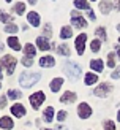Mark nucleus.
<instances>
[{"label": "nucleus", "instance_id": "obj_21", "mask_svg": "<svg viewBox=\"0 0 120 130\" xmlns=\"http://www.w3.org/2000/svg\"><path fill=\"white\" fill-rule=\"evenodd\" d=\"M97 81H98L97 75H93V73H87V75H85V84H87V86H90V84H95Z\"/></svg>", "mask_w": 120, "mask_h": 130}, {"label": "nucleus", "instance_id": "obj_18", "mask_svg": "<svg viewBox=\"0 0 120 130\" xmlns=\"http://www.w3.org/2000/svg\"><path fill=\"white\" fill-rule=\"evenodd\" d=\"M0 127L2 128H6V130H10V128H13V121H11V118H2L0 119Z\"/></svg>", "mask_w": 120, "mask_h": 130}, {"label": "nucleus", "instance_id": "obj_12", "mask_svg": "<svg viewBox=\"0 0 120 130\" xmlns=\"http://www.w3.org/2000/svg\"><path fill=\"white\" fill-rule=\"evenodd\" d=\"M11 113L16 116V118H22V116L25 114V108L22 105H19V103H16V105L11 106Z\"/></svg>", "mask_w": 120, "mask_h": 130}, {"label": "nucleus", "instance_id": "obj_37", "mask_svg": "<svg viewBox=\"0 0 120 130\" xmlns=\"http://www.w3.org/2000/svg\"><path fill=\"white\" fill-rule=\"evenodd\" d=\"M118 76H120V75L117 73V71H114V73H112V78H114V79H118Z\"/></svg>", "mask_w": 120, "mask_h": 130}, {"label": "nucleus", "instance_id": "obj_24", "mask_svg": "<svg viewBox=\"0 0 120 130\" xmlns=\"http://www.w3.org/2000/svg\"><path fill=\"white\" fill-rule=\"evenodd\" d=\"M0 21L2 22H13V16L6 14V13H3L2 10H0Z\"/></svg>", "mask_w": 120, "mask_h": 130}, {"label": "nucleus", "instance_id": "obj_13", "mask_svg": "<svg viewBox=\"0 0 120 130\" xmlns=\"http://www.w3.org/2000/svg\"><path fill=\"white\" fill-rule=\"evenodd\" d=\"M78 97H76V94L74 92H65L62 97H60V102L62 103H73Z\"/></svg>", "mask_w": 120, "mask_h": 130}, {"label": "nucleus", "instance_id": "obj_45", "mask_svg": "<svg viewBox=\"0 0 120 130\" xmlns=\"http://www.w3.org/2000/svg\"><path fill=\"white\" fill-rule=\"evenodd\" d=\"M0 87H2V84H0Z\"/></svg>", "mask_w": 120, "mask_h": 130}, {"label": "nucleus", "instance_id": "obj_20", "mask_svg": "<svg viewBox=\"0 0 120 130\" xmlns=\"http://www.w3.org/2000/svg\"><path fill=\"white\" fill-rule=\"evenodd\" d=\"M112 6H114V3H111V2H101V3H100L101 13H104V14H107V13L112 10Z\"/></svg>", "mask_w": 120, "mask_h": 130}, {"label": "nucleus", "instance_id": "obj_29", "mask_svg": "<svg viewBox=\"0 0 120 130\" xmlns=\"http://www.w3.org/2000/svg\"><path fill=\"white\" fill-rule=\"evenodd\" d=\"M107 67H111V68L115 67V57H114V53H109V56H107Z\"/></svg>", "mask_w": 120, "mask_h": 130}, {"label": "nucleus", "instance_id": "obj_22", "mask_svg": "<svg viewBox=\"0 0 120 130\" xmlns=\"http://www.w3.org/2000/svg\"><path fill=\"white\" fill-rule=\"evenodd\" d=\"M73 34H71V29L69 27H62V30H60V37L65 40V38H69Z\"/></svg>", "mask_w": 120, "mask_h": 130}, {"label": "nucleus", "instance_id": "obj_1", "mask_svg": "<svg viewBox=\"0 0 120 130\" xmlns=\"http://www.w3.org/2000/svg\"><path fill=\"white\" fill-rule=\"evenodd\" d=\"M40 81V73H22L19 78V83L24 89H29Z\"/></svg>", "mask_w": 120, "mask_h": 130}, {"label": "nucleus", "instance_id": "obj_31", "mask_svg": "<svg viewBox=\"0 0 120 130\" xmlns=\"http://www.w3.org/2000/svg\"><path fill=\"white\" fill-rule=\"evenodd\" d=\"M104 128L106 130H115V124H114L112 121H106L104 122Z\"/></svg>", "mask_w": 120, "mask_h": 130}, {"label": "nucleus", "instance_id": "obj_5", "mask_svg": "<svg viewBox=\"0 0 120 130\" xmlns=\"http://www.w3.org/2000/svg\"><path fill=\"white\" fill-rule=\"evenodd\" d=\"M78 114H79L81 119L90 118V114H92V108H90V105H87V103H81V105L78 106Z\"/></svg>", "mask_w": 120, "mask_h": 130}, {"label": "nucleus", "instance_id": "obj_42", "mask_svg": "<svg viewBox=\"0 0 120 130\" xmlns=\"http://www.w3.org/2000/svg\"><path fill=\"white\" fill-rule=\"evenodd\" d=\"M0 49H3V44L2 43H0Z\"/></svg>", "mask_w": 120, "mask_h": 130}, {"label": "nucleus", "instance_id": "obj_33", "mask_svg": "<svg viewBox=\"0 0 120 130\" xmlns=\"http://www.w3.org/2000/svg\"><path fill=\"white\" fill-rule=\"evenodd\" d=\"M32 63H33V62H32L30 57H24V59H22V65H25V67H32Z\"/></svg>", "mask_w": 120, "mask_h": 130}, {"label": "nucleus", "instance_id": "obj_35", "mask_svg": "<svg viewBox=\"0 0 120 130\" xmlns=\"http://www.w3.org/2000/svg\"><path fill=\"white\" fill-rule=\"evenodd\" d=\"M5 106H6V99L2 97V99H0V108H5Z\"/></svg>", "mask_w": 120, "mask_h": 130}, {"label": "nucleus", "instance_id": "obj_8", "mask_svg": "<svg viewBox=\"0 0 120 130\" xmlns=\"http://www.w3.org/2000/svg\"><path fill=\"white\" fill-rule=\"evenodd\" d=\"M111 84H107V83H103L101 86H98L97 89H95V95H98V97H106L107 94L111 92Z\"/></svg>", "mask_w": 120, "mask_h": 130}, {"label": "nucleus", "instance_id": "obj_15", "mask_svg": "<svg viewBox=\"0 0 120 130\" xmlns=\"http://www.w3.org/2000/svg\"><path fill=\"white\" fill-rule=\"evenodd\" d=\"M35 53H36V49H35L33 44L27 43V44L24 46V54H25V57H30V59H32V57L35 56Z\"/></svg>", "mask_w": 120, "mask_h": 130}, {"label": "nucleus", "instance_id": "obj_19", "mask_svg": "<svg viewBox=\"0 0 120 130\" xmlns=\"http://www.w3.org/2000/svg\"><path fill=\"white\" fill-rule=\"evenodd\" d=\"M52 119H54V108L47 106L46 109H44V121H46V122H52Z\"/></svg>", "mask_w": 120, "mask_h": 130}, {"label": "nucleus", "instance_id": "obj_43", "mask_svg": "<svg viewBox=\"0 0 120 130\" xmlns=\"http://www.w3.org/2000/svg\"><path fill=\"white\" fill-rule=\"evenodd\" d=\"M117 29H118V30H120V24H118V25H117Z\"/></svg>", "mask_w": 120, "mask_h": 130}, {"label": "nucleus", "instance_id": "obj_25", "mask_svg": "<svg viewBox=\"0 0 120 130\" xmlns=\"http://www.w3.org/2000/svg\"><path fill=\"white\" fill-rule=\"evenodd\" d=\"M57 51H59V54H62V56H69V49H68L66 44H60V46L57 48Z\"/></svg>", "mask_w": 120, "mask_h": 130}, {"label": "nucleus", "instance_id": "obj_39", "mask_svg": "<svg viewBox=\"0 0 120 130\" xmlns=\"http://www.w3.org/2000/svg\"><path fill=\"white\" fill-rule=\"evenodd\" d=\"M117 48V54H118V59H120V46H115Z\"/></svg>", "mask_w": 120, "mask_h": 130}, {"label": "nucleus", "instance_id": "obj_40", "mask_svg": "<svg viewBox=\"0 0 120 130\" xmlns=\"http://www.w3.org/2000/svg\"><path fill=\"white\" fill-rule=\"evenodd\" d=\"M117 121L120 122V111H118V116H117Z\"/></svg>", "mask_w": 120, "mask_h": 130}, {"label": "nucleus", "instance_id": "obj_44", "mask_svg": "<svg viewBox=\"0 0 120 130\" xmlns=\"http://www.w3.org/2000/svg\"><path fill=\"white\" fill-rule=\"evenodd\" d=\"M43 130H49V128H43Z\"/></svg>", "mask_w": 120, "mask_h": 130}, {"label": "nucleus", "instance_id": "obj_14", "mask_svg": "<svg viewBox=\"0 0 120 130\" xmlns=\"http://www.w3.org/2000/svg\"><path fill=\"white\" fill-rule=\"evenodd\" d=\"M62 84H63V79H62V78H55V79L51 81L49 87H51V90H52V92H57V90L62 87Z\"/></svg>", "mask_w": 120, "mask_h": 130}, {"label": "nucleus", "instance_id": "obj_36", "mask_svg": "<svg viewBox=\"0 0 120 130\" xmlns=\"http://www.w3.org/2000/svg\"><path fill=\"white\" fill-rule=\"evenodd\" d=\"M87 14H88V18H90V19H95V14H93V10L92 8L87 11Z\"/></svg>", "mask_w": 120, "mask_h": 130}, {"label": "nucleus", "instance_id": "obj_2", "mask_svg": "<svg viewBox=\"0 0 120 130\" xmlns=\"http://www.w3.org/2000/svg\"><path fill=\"white\" fill-rule=\"evenodd\" d=\"M65 73L71 81H76V79H79V76H81V67L78 63L69 60V62L65 63Z\"/></svg>", "mask_w": 120, "mask_h": 130}, {"label": "nucleus", "instance_id": "obj_6", "mask_svg": "<svg viewBox=\"0 0 120 130\" xmlns=\"http://www.w3.org/2000/svg\"><path fill=\"white\" fill-rule=\"evenodd\" d=\"M71 22H73L74 27H78V29H84L85 25H87L85 19L82 18V16H79L76 11H73V13H71Z\"/></svg>", "mask_w": 120, "mask_h": 130}, {"label": "nucleus", "instance_id": "obj_26", "mask_svg": "<svg viewBox=\"0 0 120 130\" xmlns=\"http://www.w3.org/2000/svg\"><path fill=\"white\" fill-rule=\"evenodd\" d=\"M5 32H6V34H16V32H17V25H16V24H8V25H5Z\"/></svg>", "mask_w": 120, "mask_h": 130}, {"label": "nucleus", "instance_id": "obj_41", "mask_svg": "<svg viewBox=\"0 0 120 130\" xmlns=\"http://www.w3.org/2000/svg\"><path fill=\"white\" fill-rule=\"evenodd\" d=\"M117 8H118V10H120V2H117Z\"/></svg>", "mask_w": 120, "mask_h": 130}, {"label": "nucleus", "instance_id": "obj_46", "mask_svg": "<svg viewBox=\"0 0 120 130\" xmlns=\"http://www.w3.org/2000/svg\"><path fill=\"white\" fill-rule=\"evenodd\" d=\"M118 41H120V38H118Z\"/></svg>", "mask_w": 120, "mask_h": 130}, {"label": "nucleus", "instance_id": "obj_4", "mask_svg": "<svg viewBox=\"0 0 120 130\" xmlns=\"http://www.w3.org/2000/svg\"><path fill=\"white\" fill-rule=\"evenodd\" d=\"M85 41H87V35H85V34L78 35V38H76V41H74V44H76V51H78V54H79V56H81V54H84Z\"/></svg>", "mask_w": 120, "mask_h": 130}, {"label": "nucleus", "instance_id": "obj_9", "mask_svg": "<svg viewBox=\"0 0 120 130\" xmlns=\"http://www.w3.org/2000/svg\"><path fill=\"white\" fill-rule=\"evenodd\" d=\"M36 44H38V48H40L41 51L51 49V44H49V41H47V37H38V38H36Z\"/></svg>", "mask_w": 120, "mask_h": 130}, {"label": "nucleus", "instance_id": "obj_11", "mask_svg": "<svg viewBox=\"0 0 120 130\" xmlns=\"http://www.w3.org/2000/svg\"><path fill=\"white\" fill-rule=\"evenodd\" d=\"M27 19H29V22L33 25V27H38V25H40V14H38V13L30 11L27 14Z\"/></svg>", "mask_w": 120, "mask_h": 130}, {"label": "nucleus", "instance_id": "obj_34", "mask_svg": "<svg viewBox=\"0 0 120 130\" xmlns=\"http://www.w3.org/2000/svg\"><path fill=\"white\" fill-rule=\"evenodd\" d=\"M57 119H59L60 122H62V121H65V119H66V113H65V111H60L59 116H57Z\"/></svg>", "mask_w": 120, "mask_h": 130}, {"label": "nucleus", "instance_id": "obj_28", "mask_svg": "<svg viewBox=\"0 0 120 130\" xmlns=\"http://www.w3.org/2000/svg\"><path fill=\"white\" fill-rule=\"evenodd\" d=\"M24 10H25V5L22 2H19V3L14 5V11L17 13V14H24Z\"/></svg>", "mask_w": 120, "mask_h": 130}, {"label": "nucleus", "instance_id": "obj_30", "mask_svg": "<svg viewBox=\"0 0 120 130\" xmlns=\"http://www.w3.org/2000/svg\"><path fill=\"white\" fill-rule=\"evenodd\" d=\"M90 48H92L93 53H98V51H100V41H98V40L92 41V43H90Z\"/></svg>", "mask_w": 120, "mask_h": 130}, {"label": "nucleus", "instance_id": "obj_27", "mask_svg": "<svg viewBox=\"0 0 120 130\" xmlns=\"http://www.w3.org/2000/svg\"><path fill=\"white\" fill-rule=\"evenodd\" d=\"M8 97L13 100H16V99H21V92L19 90H14V89H10L8 90Z\"/></svg>", "mask_w": 120, "mask_h": 130}, {"label": "nucleus", "instance_id": "obj_7", "mask_svg": "<svg viewBox=\"0 0 120 130\" xmlns=\"http://www.w3.org/2000/svg\"><path fill=\"white\" fill-rule=\"evenodd\" d=\"M2 63L6 67V71L11 75L13 71H14V67H16V59L13 56H5L3 59H2Z\"/></svg>", "mask_w": 120, "mask_h": 130}, {"label": "nucleus", "instance_id": "obj_3", "mask_svg": "<svg viewBox=\"0 0 120 130\" xmlns=\"http://www.w3.org/2000/svg\"><path fill=\"white\" fill-rule=\"evenodd\" d=\"M44 99H46V97H44V92H35V94H32L30 95V105H32V108L33 109H38L41 106V103L44 102Z\"/></svg>", "mask_w": 120, "mask_h": 130}, {"label": "nucleus", "instance_id": "obj_10", "mask_svg": "<svg viewBox=\"0 0 120 130\" xmlns=\"http://www.w3.org/2000/svg\"><path fill=\"white\" fill-rule=\"evenodd\" d=\"M54 63H55V59L52 56H44L40 59V67H54Z\"/></svg>", "mask_w": 120, "mask_h": 130}, {"label": "nucleus", "instance_id": "obj_32", "mask_svg": "<svg viewBox=\"0 0 120 130\" xmlns=\"http://www.w3.org/2000/svg\"><path fill=\"white\" fill-rule=\"evenodd\" d=\"M97 35H98V38H103V40H104V38H106V30L103 27H98L97 29Z\"/></svg>", "mask_w": 120, "mask_h": 130}, {"label": "nucleus", "instance_id": "obj_38", "mask_svg": "<svg viewBox=\"0 0 120 130\" xmlns=\"http://www.w3.org/2000/svg\"><path fill=\"white\" fill-rule=\"evenodd\" d=\"M2 68H3V63H2V60H0V76H2Z\"/></svg>", "mask_w": 120, "mask_h": 130}, {"label": "nucleus", "instance_id": "obj_17", "mask_svg": "<svg viewBox=\"0 0 120 130\" xmlns=\"http://www.w3.org/2000/svg\"><path fill=\"white\" fill-rule=\"evenodd\" d=\"M8 46L11 48V49H14V51H19L21 49V44H19V40L16 37H10L8 38Z\"/></svg>", "mask_w": 120, "mask_h": 130}, {"label": "nucleus", "instance_id": "obj_16", "mask_svg": "<svg viewBox=\"0 0 120 130\" xmlns=\"http://www.w3.org/2000/svg\"><path fill=\"white\" fill-rule=\"evenodd\" d=\"M90 68H92V70H95V71H103V68H104L103 60H100V59L90 60Z\"/></svg>", "mask_w": 120, "mask_h": 130}, {"label": "nucleus", "instance_id": "obj_23", "mask_svg": "<svg viewBox=\"0 0 120 130\" xmlns=\"http://www.w3.org/2000/svg\"><path fill=\"white\" fill-rule=\"evenodd\" d=\"M74 6L76 8H82V10H90V5H88L87 2H84V0H79V2H74Z\"/></svg>", "mask_w": 120, "mask_h": 130}]
</instances>
